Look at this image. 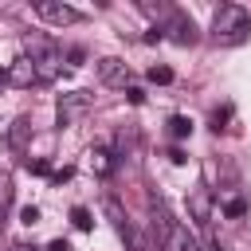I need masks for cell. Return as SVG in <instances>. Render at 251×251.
<instances>
[{"label": "cell", "instance_id": "cell-25", "mask_svg": "<svg viewBox=\"0 0 251 251\" xmlns=\"http://www.w3.org/2000/svg\"><path fill=\"white\" fill-rule=\"evenodd\" d=\"M161 39H165V31H161V24H157V27H149V31H145V43H161Z\"/></svg>", "mask_w": 251, "mask_h": 251}, {"label": "cell", "instance_id": "cell-23", "mask_svg": "<svg viewBox=\"0 0 251 251\" xmlns=\"http://www.w3.org/2000/svg\"><path fill=\"white\" fill-rule=\"evenodd\" d=\"M126 98H129V106H141V102H145V90H141V86H129Z\"/></svg>", "mask_w": 251, "mask_h": 251}, {"label": "cell", "instance_id": "cell-5", "mask_svg": "<svg viewBox=\"0 0 251 251\" xmlns=\"http://www.w3.org/2000/svg\"><path fill=\"white\" fill-rule=\"evenodd\" d=\"M161 31H165V35H169V39H173L176 47H192V43L200 39V31H196V24H192V20L184 16V12H176V8H173V12L165 16V24H161Z\"/></svg>", "mask_w": 251, "mask_h": 251}, {"label": "cell", "instance_id": "cell-8", "mask_svg": "<svg viewBox=\"0 0 251 251\" xmlns=\"http://www.w3.org/2000/svg\"><path fill=\"white\" fill-rule=\"evenodd\" d=\"M212 212H216L212 188H192V192H188V216H192L196 224H208V220H212Z\"/></svg>", "mask_w": 251, "mask_h": 251}, {"label": "cell", "instance_id": "cell-15", "mask_svg": "<svg viewBox=\"0 0 251 251\" xmlns=\"http://www.w3.org/2000/svg\"><path fill=\"white\" fill-rule=\"evenodd\" d=\"M133 145H137V129H133V126H126V129L118 133V153L126 157V153H133Z\"/></svg>", "mask_w": 251, "mask_h": 251}, {"label": "cell", "instance_id": "cell-18", "mask_svg": "<svg viewBox=\"0 0 251 251\" xmlns=\"http://www.w3.org/2000/svg\"><path fill=\"white\" fill-rule=\"evenodd\" d=\"M149 82L169 86V82H173V67H149Z\"/></svg>", "mask_w": 251, "mask_h": 251}, {"label": "cell", "instance_id": "cell-2", "mask_svg": "<svg viewBox=\"0 0 251 251\" xmlns=\"http://www.w3.org/2000/svg\"><path fill=\"white\" fill-rule=\"evenodd\" d=\"M24 51H27V59H31L39 82L59 78V71H63V51H59V43H55L51 35H43V31H27V35H24Z\"/></svg>", "mask_w": 251, "mask_h": 251}, {"label": "cell", "instance_id": "cell-17", "mask_svg": "<svg viewBox=\"0 0 251 251\" xmlns=\"http://www.w3.org/2000/svg\"><path fill=\"white\" fill-rule=\"evenodd\" d=\"M8 204H12V176L0 173V216L8 212Z\"/></svg>", "mask_w": 251, "mask_h": 251}, {"label": "cell", "instance_id": "cell-19", "mask_svg": "<svg viewBox=\"0 0 251 251\" xmlns=\"http://www.w3.org/2000/svg\"><path fill=\"white\" fill-rule=\"evenodd\" d=\"M27 173H35V176H51V161H47V157H35V161L27 157Z\"/></svg>", "mask_w": 251, "mask_h": 251}, {"label": "cell", "instance_id": "cell-30", "mask_svg": "<svg viewBox=\"0 0 251 251\" xmlns=\"http://www.w3.org/2000/svg\"><path fill=\"white\" fill-rule=\"evenodd\" d=\"M4 82H8V71H0V86H4Z\"/></svg>", "mask_w": 251, "mask_h": 251}, {"label": "cell", "instance_id": "cell-16", "mask_svg": "<svg viewBox=\"0 0 251 251\" xmlns=\"http://www.w3.org/2000/svg\"><path fill=\"white\" fill-rule=\"evenodd\" d=\"M224 216H231V220H239V216H247V200H243V196H231V200L224 204Z\"/></svg>", "mask_w": 251, "mask_h": 251}, {"label": "cell", "instance_id": "cell-11", "mask_svg": "<svg viewBox=\"0 0 251 251\" xmlns=\"http://www.w3.org/2000/svg\"><path fill=\"white\" fill-rule=\"evenodd\" d=\"M27 141H31V118L20 114V118L8 126V145H12V153H27Z\"/></svg>", "mask_w": 251, "mask_h": 251}, {"label": "cell", "instance_id": "cell-12", "mask_svg": "<svg viewBox=\"0 0 251 251\" xmlns=\"http://www.w3.org/2000/svg\"><path fill=\"white\" fill-rule=\"evenodd\" d=\"M86 169H90L94 176H110V173H114V153H110L106 145H94V149L86 153Z\"/></svg>", "mask_w": 251, "mask_h": 251}, {"label": "cell", "instance_id": "cell-6", "mask_svg": "<svg viewBox=\"0 0 251 251\" xmlns=\"http://www.w3.org/2000/svg\"><path fill=\"white\" fill-rule=\"evenodd\" d=\"M94 67H98V78H102L106 86H118V90H129V86H133V71H129V63H122L118 55H102Z\"/></svg>", "mask_w": 251, "mask_h": 251}, {"label": "cell", "instance_id": "cell-1", "mask_svg": "<svg viewBox=\"0 0 251 251\" xmlns=\"http://www.w3.org/2000/svg\"><path fill=\"white\" fill-rule=\"evenodd\" d=\"M212 39L216 47H239L251 39V12L243 4H220L212 16Z\"/></svg>", "mask_w": 251, "mask_h": 251}, {"label": "cell", "instance_id": "cell-22", "mask_svg": "<svg viewBox=\"0 0 251 251\" xmlns=\"http://www.w3.org/2000/svg\"><path fill=\"white\" fill-rule=\"evenodd\" d=\"M75 176V169L71 165H63V169H51V184H63V180H71Z\"/></svg>", "mask_w": 251, "mask_h": 251}, {"label": "cell", "instance_id": "cell-3", "mask_svg": "<svg viewBox=\"0 0 251 251\" xmlns=\"http://www.w3.org/2000/svg\"><path fill=\"white\" fill-rule=\"evenodd\" d=\"M90 106H94V94L90 90H67V94H59V102H55L59 126H75L78 118L90 114Z\"/></svg>", "mask_w": 251, "mask_h": 251}, {"label": "cell", "instance_id": "cell-4", "mask_svg": "<svg viewBox=\"0 0 251 251\" xmlns=\"http://www.w3.org/2000/svg\"><path fill=\"white\" fill-rule=\"evenodd\" d=\"M102 212L110 216V224H114V231H118V235H122V239L129 243V251H145V239H141V235L133 231V224H129V216L122 212V204H118L114 196H106V200H102Z\"/></svg>", "mask_w": 251, "mask_h": 251}, {"label": "cell", "instance_id": "cell-9", "mask_svg": "<svg viewBox=\"0 0 251 251\" xmlns=\"http://www.w3.org/2000/svg\"><path fill=\"white\" fill-rule=\"evenodd\" d=\"M157 247H161V251H200V243L188 235V227H184V224H173V227H169V235H165Z\"/></svg>", "mask_w": 251, "mask_h": 251}, {"label": "cell", "instance_id": "cell-28", "mask_svg": "<svg viewBox=\"0 0 251 251\" xmlns=\"http://www.w3.org/2000/svg\"><path fill=\"white\" fill-rule=\"evenodd\" d=\"M200 251H224V247H220V239H208V243H204Z\"/></svg>", "mask_w": 251, "mask_h": 251}, {"label": "cell", "instance_id": "cell-24", "mask_svg": "<svg viewBox=\"0 0 251 251\" xmlns=\"http://www.w3.org/2000/svg\"><path fill=\"white\" fill-rule=\"evenodd\" d=\"M169 161H173V165H188V153H184L180 145H173V149H169Z\"/></svg>", "mask_w": 251, "mask_h": 251}, {"label": "cell", "instance_id": "cell-10", "mask_svg": "<svg viewBox=\"0 0 251 251\" xmlns=\"http://www.w3.org/2000/svg\"><path fill=\"white\" fill-rule=\"evenodd\" d=\"M39 82V75H35V67H31V59L24 55V59H16L12 67H8V86H20V90H27V86H35Z\"/></svg>", "mask_w": 251, "mask_h": 251}, {"label": "cell", "instance_id": "cell-29", "mask_svg": "<svg viewBox=\"0 0 251 251\" xmlns=\"http://www.w3.org/2000/svg\"><path fill=\"white\" fill-rule=\"evenodd\" d=\"M8 251H31V247H24V243H12V247H8Z\"/></svg>", "mask_w": 251, "mask_h": 251}, {"label": "cell", "instance_id": "cell-20", "mask_svg": "<svg viewBox=\"0 0 251 251\" xmlns=\"http://www.w3.org/2000/svg\"><path fill=\"white\" fill-rule=\"evenodd\" d=\"M20 224H24V227H35V224H39V208H35V204H24V208H20Z\"/></svg>", "mask_w": 251, "mask_h": 251}, {"label": "cell", "instance_id": "cell-7", "mask_svg": "<svg viewBox=\"0 0 251 251\" xmlns=\"http://www.w3.org/2000/svg\"><path fill=\"white\" fill-rule=\"evenodd\" d=\"M35 16L47 20V24H55V27H71V24L82 20L71 4H59V0H35Z\"/></svg>", "mask_w": 251, "mask_h": 251}, {"label": "cell", "instance_id": "cell-26", "mask_svg": "<svg viewBox=\"0 0 251 251\" xmlns=\"http://www.w3.org/2000/svg\"><path fill=\"white\" fill-rule=\"evenodd\" d=\"M67 59H71V67H82V59H86V51H82V47H71V55H67Z\"/></svg>", "mask_w": 251, "mask_h": 251}, {"label": "cell", "instance_id": "cell-13", "mask_svg": "<svg viewBox=\"0 0 251 251\" xmlns=\"http://www.w3.org/2000/svg\"><path fill=\"white\" fill-rule=\"evenodd\" d=\"M188 133H192V118H188V114H173V118H169V137L184 141Z\"/></svg>", "mask_w": 251, "mask_h": 251}, {"label": "cell", "instance_id": "cell-27", "mask_svg": "<svg viewBox=\"0 0 251 251\" xmlns=\"http://www.w3.org/2000/svg\"><path fill=\"white\" fill-rule=\"evenodd\" d=\"M47 251H71V243H67V239H51V243H47Z\"/></svg>", "mask_w": 251, "mask_h": 251}, {"label": "cell", "instance_id": "cell-14", "mask_svg": "<svg viewBox=\"0 0 251 251\" xmlns=\"http://www.w3.org/2000/svg\"><path fill=\"white\" fill-rule=\"evenodd\" d=\"M71 224H75L78 231H90V227H94V216H90L82 204H75V208H71Z\"/></svg>", "mask_w": 251, "mask_h": 251}, {"label": "cell", "instance_id": "cell-21", "mask_svg": "<svg viewBox=\"0 0 251 251\" xmlns=\"http://www.w3.org/2000/svg\"><path fill=\"white\" fill-rule=\"evenodd\" d=\"M227 118H231V106H224V110H212V129L220 133V129H227Z\"/></svg>", "mask_w": 251, "mask_h": 251}]
</instances>
